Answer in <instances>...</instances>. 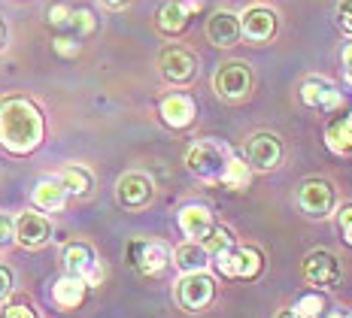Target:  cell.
Instances as JSON below:
<instances>
[{
  "label": "cell",
  "mask_w": 352,
  "mask_h": 318,
  "mask_svg": "<svg viewBox=\"0 0 352 318\" xmlns=\"http://www.w3.org/2000/svg\"><path fill=\"white\" fill-rule=\"evenodd\" d=\"M337 227H340V236L346 246H352V203H343L337 209Z\"/></svg>",
  "instance_id": "obj_29"
},
{
  "label": "cell",
  "mask_w": 352,
  "mask_h": 318,
  "mask_svg": "<svg viewBox=\"0 0 352 318\" xmlns=\"http://www.w3.org/2000/svg\"><path fill=\"white\" fill-rule=\"evenodd\" d=\"M276 318H300L295 309H283V313H276Z\"/></svg>",
  "instance_id": "obj_39"
},
{
  "label": "cell",
  "mask_w": 352,
  "mask_h": 318,
  "mask_svg": "<svg viewBox=\"0 0 352 318\" xmlns=\"http://www.w3.org/2000/svg\"><path fill=\"white\" fill-rule=\"evenodd\" d=\"M55 52L64 58H76L79 55V40L76 36H58L55 40Z\"/></svg>",
  "instance_id": "obj_32"
},
{
  "label": "cell",
  "mask_w": 352,
  "mask_h": 318,
  "mask_svg": "<svg viewBox=\"0 0 352 318\" xmlns=\"http://www.w3.org/2000/svg\"><path fill=\"white\" fill-rule=\"evenodd\" d=\"M3 46H6V25L0 21V49H3Z\"/></svg>",
  "instance_id": "obj_40"
},
{
  "label": "cell",
  "mask_w": 352,
  "mask_h": 318,
  "mask_svg": "<svg viewBox=\"0 0 352 318\" xmlns=\"http://www.w3.org/2000/svg\"><path fill=\"white\" fill-rule=\"evenodd\" d=\"M52 240V221L40 212H21L16 218V242L25 249H43Z\"/></svg>",
  "instance_id": "obj_15"
},
{
  "label": "cell",
  "mask_w": 352,
  "mask_h": 318,
  "mask_svg": "<svg viewBox=\"0 0 352 318\" xmlns=\"http://www.w3.org/2000/svg\"><path fill=\"white\" fill-rule=\"evenodd\" d=\"M10 291H12V273L6 267H0V300L10 297Z\"/></svg>",
  "instance_id": "obj_37"
},
{
  "label": "cell",
  "mask_w": 352,
  "mask_h": 318,
  "mask_svg": "<svg viewBox=\"0 0 352 318\" xmlns=\"http://www.w3.org/2000/svg\"><path fill=\"white\" fill-rule=\"evenodd\" d=\"M152 194H155V185L143 173H124L122 179L116 182V201H119L124 209H146V206L152 203Z\"/></svg>",
  "instance_id": "obj_11"
},
{
  "label": "cell",
  "mask_w": 352,
  "mask_h": 318,
  "mask_svg": "<svg viewBox=\"0 0 352 318\" xmlns=\"http://www.w3.org/2000/svg\"><path fill=\"white\" fill-rule=\"evenodd\" d=\"M58 179L64 182V188H67L70 194H88V191L94 188V179H91V173H88L85 167H79V164H70V167H64Z\"/></svg>",
  "instance_id": "obj_25"
},
{
  "label": "cell",
  "mask_w": 352,
  "mask_h": 318,
  "mask_svg": "<svg viewBox=\"0 0 352 318\" xmlns=\"http://www.w3.org/2000/svg\"><path fill=\"white\" fill-rule=\"evenodd\" d=\"M67 194L70 191L64 188L61 179H43V182H36V188H34V203L40 206L43 212H61L64 203H67Z\"/></svg>",
  "instance_id": "obj_20"
},
{
  "label": "cell",
  "mask_w": 352,
  "mask_h": 318,
  "mask_svg": "<svg viewBox=\"0 0 352 318\" xmlns=\"http://www.w3.org/2000/svg\"><path fill=\"white\" fill-rule=\"evenodd\" d=\"M300 100L304 106L310 109H319V113H331V109L340 106V91L331 79L325 76H307L300 82Z\"/></svg>",
  "instance_id": "obj_12"
},
{
  "label": "cell",
  "mask_w": 352,
  "mask_h": 318,
  "mask_svg": "<svg viewBox=\"0 0 352 318\" xmlns=\"http://www.w3.org/2000/svg\"><path fill=\"white\" fill-rule=\"evenodd\" d=\"M85 294H88V285L79 276H64V279H58L52 288V300L61 309H76L79 303L85 300Z\"/></svg>",
  "instance_id": "obj_21"
},
{
  "label": "cell",
  "mask_w": 352,
  "mask_h": 318,
  "mask_svg": "<svg viewBox=\"0 0 352 318\" xmlns=\"http://www.w3.org/2000/svg\"><path fill=\"white\" fill-rule=\"evenodd\" d=\"M325 318H349V315H343V313H340V309H334V313H328Z\"/></svg>",
  "instance_id": "obj_41"
},
{
  "label": "cell",
  "mask_w": 352,
  "mask_h": 318,
  "mask_svg": "<svg viewBox=\"0 0 352 318\" xmlns=\"http://www.w3.org/2000/svg\"><path fill=\"white\" fill-rule=\"evenodd\" d=\"M346 118H349V124H352V109H349V115H346Z\"/></svg>",
  "instance_id": "obj_42"
},
{
  "label": "cell",
  "mask_w": 352,
  "mask_h": 318,
  "mask_svg": "<svg viewBox=\"0 0 352 318\" xmlns=\"http://www.w3.org/2000/svg\"><path fill=\"white\" fill-rule=\"evenodd\" d=\"M337 27L352 36V0H340L337 3Z\"/></svg>",
  "instance_id": "obj_30"
},
{
  "label": "cell",
  "mask_w": 352,
  "mask_h": 318,
  "mask_svg": "<svg viewBox=\"0 0 352 318\" xmlns=\"http://www.w3.org/2000/svg\"><path fill=\"white\" fill-rule=\"evenodd\" d=\"M212 88L222 100H243L252 91V70L243 61H228L216 70L212 76Z\"/></svg>",
  "instance_id": "obj_4"
},
{
  "label": "cell",
  "mask_w": 352,
  "mask_h": 318,
  "mask_svg": "<svg viewBox=\"0 0 352 318\" xmlns=\"http://www.w3.org/2000/svg\"><path fill=\"white\" fill-rule=\"evenodd\" d=\"M104 6H109V10H124V6L131 3V0H100Z\"/></svg>",
  "instance_id": "obj_38"
},
{
  "label": "cell",
  "mask_w": 352,
  "mask_h": 318,
  "mask_svg": "<svg viewBox=\"0 0 352 318\" xmlns=\"http://www.w3.org/2000/svg\"><path fill=\"white\" fill-rule=\"evenodd\" d=\"M43 113L31 98L12 94L0 100V149L10 155H31L43 143Z\"/></svg>",
  "instance_id": "obj_1"
},
{
  "label": "cell",
  "mask_w": 352,
  "mask_h": 318,
  "mask_svg": "<svg viewBox=\"0 0 352 318\" xmlns=\"http://www.w3.org/2000/svg\"><path fill=\"white\" fill-rule=\"evenodd\" d=\"M292 309H295L300 318H319L322 313H325V297H322L319 291L304 294V297H298V303Z\"/></svg>",
  "instance_id": "obj_26"
},
{
  "label": "cell",
  "mask_w": 352,
  "mask_h": 318,
  "mask_svg": "<svg viewBox=\"0 0 352 318\" xmlns=\"http://www.w3.org/2000/svg\"><path fill=\"white\" fill-rule=\"evenodd\" d=\"M64 267H67V276H79L88 288L104 282V267L94 258L91 246H85V242H73L64 249Z\"/></svg>",
  "instance_id": "obj_8"
},
{
  "label": "cell",
  "mask_w": 352,
  "mask_h": 318,
  "mask_svg": "<svg viewBox=\"0 0 352 318\" xmlns=\"http://www.w3.org/2000/svg\"><path fill=\"white\" fill-rule=\"evenodd\" d=\"M73 25H76L82 34H91V31H94V16H91V10H76V12H73Z\"/></svg>",
  "instance_id": "obj_34"
},
{
  "label": "cell",
  "mask_w": 352,
  "mask_h": 318,
  "mask_svg": "<svg viewBox=\"0 0 352 318\" xmlns=\"http://www.w3.org/2000/svg\"><path fill=\"white\" fill-rule=\"evenodd\" d=\"M158 70L170 85H188L197 76V58L182 46H167L158 55Z\"/></svg>",
  "instance_id": "obj_7"
},
{
  "label": "cell",
  "mask_w": 352,
  "mask_h": 318,
  "mask_svg": "<svg viewBox=\"0 0 352 318\" xmlns=\"http://www.w3.org/2000/svg\"><path fill=\"white\" fill-rule=\"evenodd\" d=\"M304 279L313 288H334L340 282V261L334 251L316 249L304 258Z\"/></svg>",
  "instance_id": "obj_10"
},
{
  "label": "cell",
  "mask_w": 352,
  "mask_h": 318,
  "mask_svg": "<svg viewBox=\"0 0 352 318\" xmlns=\"http://www.w3.org/2000/svg\"><path fill=\"white\" fill-rule=\"evenodd\" d=\"M10 242H16V221L0 212V246H10Z\"/></svg>",
  "instance_id": "obj_33"
},
{
  "label": "cell",
  "mask_w": 352,
  "mask_h": 318,
  "mask_svg": "<svg viewBox=\"0 0 352 318\" xmlns=\"http://www.w3.org/2000/svg\"><path fill=\"white\" fill-rule=\"evenodd\" d=\"M298 206L310 218H328L334 212V206H337L334 185L328 182V179H319V176L300 182V188H298Z\"/></svg>",
  "instance_id": "obj_3"
},
{
  "label": "cell",
  "mask_w": 352,
  "mask_h": 318,
  "mask_svg": "<svg viewBox=\"0 0 352 318\" xmlns=\"http://www.w3.org/2000/svg\"><path fill=\"white\" fill-rule=\"evenodd\" d=\"M204 246H207L210 258H212V255H222V251L237 249V246H234V234L228 231V227H219V225H216V231L207 236V242H204Z\"/></svg>",
  "instance_id": "obj_27"
},
{
  "label": "cell",
  "mask_w": 352,
  "mask_h": 318,
  "mask_svg": "<svg viewBox=\"0 0 352 318\" xmlns=\"http://www.w3.org/2000/svg\"><path fill=\"white\" fill-rule=\"evenodd\" d=\"M128 261L134 264V270H140L143 276H158V273L170 264V249L155 240H134L128 246Z\"/></svg>",
  "instance_id": "obj_9"
},
{
  "label": "cell",
  "mask_w": 352,
  "mask_h": 318,
  "mask_svg": "<svg viewBox=\"0 0 352 318\" xmlns=\"http://www.w3.org/2000/svg\"><path fill=\"white\" fill-rule=\"evenodd\" d=\"M325 143L328 149L337 152V155H349L352 152V124L349 118H334V122H328L325 128Z\"/></svg>",
  "instance_id": "obj_22"
},
{
  "label": "cell",
  "mask_w": 352,
  "mask_h": 318,
  "mask_svg": "<svg viewBox=\"0 0 352 318\" xmlns=\"http://www.w3.org/2000/svg\"><path fill=\"white\" fill-rule=\"evenodd\" d=\"M207 36L212 46L219 49H231L240 43V36H243V25H240V16H234L228 10H219L212 12L210 21H207Z\"/></svg>",
  "instance_id": "obj_16"
},
{
  "label": "cell",
  "mask_w": 352,
  "mask_h": 318,
  "mask_svg": "<svg viewBox=\"0 0 352 318\" xmlns=\"http://www.w3.org/2000/svg\"><path fill=\"white\" fill-rule=\"evenodd\" d=\"M283 139L276 134H267V130H261V134H252L246 143V161L252 170H261V173H267V170H276L283 164Z\"/></svg>",
  "instance_id": "obj_6"
},
{
  "label": "cell",
  "mask_w": 352,
  "mask_h": 318,
  "mask_svg": "<svg viewBox=\"0 0 352 318\" xmlns=\"http://www.w3.org/2000/svg\"><path fill=\"white\" fill-rule=\"evenodd\" d=\"M0 318H36V313L31 306H25V303H12V306L3 309V315Z\"/></svg>",
  "instance_id": "obj_35"
},
{
  "label": "cell",
  "mask_w": 352,
  "mask_h": 318,
  "mask_svg": "<svg viewBox=\"0 0 352 318\" xmlns=\"http://www.w3.org/2000/svg\"><path fill=\"white\" fill-rule=\"evenodd\" d=\"M231 155L234 152L219 139H201L186 152V167L204 182H222Z\"/></svg>",
  "instance_id": "obj_2"
},
{
  "label": "cell",
  "mask_w": 352,
  "mask_h": 318,
  "mask_svg": "<svg viewBox=\"0 0 352 318\" xmlns=\"http://www.w3.org/2000/svg\"><path fill=\"white\" fill-rule=\"evenodd\" d=\"M264 270V258L255 246L237 249V279H258Z\"/></svg>",
  "instance_id": "obj_24"
},
{
  "label": "cell",
  "mask_w": 352,
  "mask_h": 318,
  "mask_svg": "<svg viewBox=\"0 0 352 318\" xmlns=\"http://www.w3.org/2000/svg\"><path fill=\"white\" fill-rule=\"evenodd\" d=\"M176 218H179V231L192 242H207V236L216 231V218L207 203H186Z\"/></svg>",
  "instance_id": "obj_13"
},
{
  "label": "cell",
  "mask_w": 352,
  "mask_h": 318,
  "mask_svg": "<svg viewBox=\"0 0 352 318\" xmlns=\"http://www.w3.org/2000/svg\"><path fill=\"white\" fill-rule=\"evenodd\" d=\"M349 318H352V315H349Z\"/></svg>",
  "instance_id": "obj_43"
},
{
  "label": "cell",
  "mask_w": 352,
  "mask_h": 318,
  "mask_svg": "<svg viewBox=\"0 0 352 318\" xmlns=\"http://www.w3.org/2000/svg\"><path fill=\"white\" fill-rule=\"evenodd\" d=\"M67 21H73V10H70L67 3H55V6H49V25L61 27V25H67Z\"/></svg>",
  "instance_id": "obj_31"
},
{
  "label": "cell",
  "mask_w": 352,
  "mask_h": 318,
  "mask_svg": "<svg viewBox=\"0 0 352 318\" xmlns=\"http://www.w3.org/2000/svg\"><path fill=\"white\" fill-rule=\"evenodd\" d=\"M173 264L179 267L182 276H192V273H207V264H212L210 251L204 242H182L173 249Z\"/></svg>",
  "instance_id": "obj_19"
},
{
  "label": "cell",
  "mask_w": 352,
  "mask_h": 318,
  "mask_svg": "<svg viewBox=\"0 0 352 318\" xmlns=\"http://www.w3.org/2000/svg\"><path fill=\"white\" fill-rule=\"evenodd\" d=\"M249 182H252V167H249V161L240 158V155H231L228 167H225V176H222V185L231 191H243V188H249Z\"/></svg>",
  "instance_id": "obj_23"
},
{
  "label": "cell",
  "mask_w": 352,
  "mask_h": 318,
  "mask_svg": "<svg viewBox=\"0 0 352 318\" xmlns=\"http://www.w3.org/2000/svg\"><path fill=\"white\" fill-rule=\"evenodd\" d=\"M158 115H161V122H164L167 128L186 130V128H192V124H195L197 103L188 98V94H182V91L167 94V98L161 100V106H158Z\"/></svg>",
  "instance_id": "obj_14"
},
{
  "label": "cell",
  "mask_w": 352,
  "mask_h": 318,
  "mask_svg": "<svg viewBox=\"0 0 352 318\" xmlns=\"http://www.w3.org/2000/svg\"><path fill=\"white\" fill-rule=\"evenodd\" d=\"M188 21H192V6L182 0H167L155 16V25L164 36H179L188 27Z\"/></svg>",
  "instance_id": "obj_18"
},
{
  "label": "cell",
  "mask_w": 352,
  "mask_h": 318,
  "mask_svg": "<svg viewBox=\"0 0 352 318\" xmlns=\"http://www.w3.org/2000/svg\"><path fill=\"white\" fill-rule=\"evenodd\" d=\"M212 300H216V282L207 273H192V276H182L176 282V303L188 313H201Z\"/></svg>",
  "instance_id": "obj_5"
},
{
  "label": "cell",
  "mask_w": 352,
  "mask_h": 318,
  "mask_svg": "<svg viewBox=\"0 0 352 318\" xmlns=\"http://www.w3.org/2000/svg\"><path fill=\"white\" fill-rule=\"evenodd\" d=\"M240 25H243V36L252 43H267L270 36L276 34V12L267 10V6H252L240 16Z\"/></svg>",
  "instance_id": "obj_17"
},
{
  "label": "cell",
  "mask_w": 352,
  "mask_h": 318,
  "mask_svg": "<svg viewBox=\"0 0 352 318\" xmlns=\"http://www.w3.org/2000/svg\"><path fill=\"white\" fill-rule=\"evenodd\" d=\"M340 64H343V79H346V85H352V40L340 52Z\"/></svg>",
  "instance_id": "obj_36"
},
{
  "label": "cell",
  "mask_w": 352,
  "mask_h": 318,
  "mask_svg": "<svg viewBox=\"0 0 352 318\" xmlns=\"http://www.w3.org/2000/svg\"><path fill=\"white\" fill-rule=\"evenodd\" d=\"M212 267L219 270V276L237 279V249L222 251V255H212Z\"/></svg>",
  "instance_id": "obj_28"
}]
</instances>
